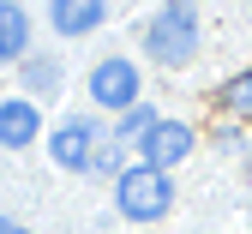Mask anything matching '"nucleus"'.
Here are the masks:
<instances>
[{
	"label": "nucleus",
	"mask_w": 252,
	"mask_h": 234,
	"mask_svg": "<svg viewBox=\"0 0 252 234\" xmlns=\"http://www.w3.org/2000/svg\"><path fill=\"white\" fill-rule=\"evenodd\" d=\"M60 84V60L54 54H36V60H24V90H36V102Z\"/></svg>",
	"instance_id": "1a4fd4ad"
},
{
	"label": "nucleus",
	"mask_w": 252,
	"mask_h": 234,
	"mask_svg": "<svg viewBox=\"0 0 252 234\" xmlns=\"http://www.w3.org/2000/svg\"><path fill=\"white\" fill-rule=\"evenodd\" d=\"M156 120H162V114H150V108L138 102V108H126V114H120V126H114V138H120V144H144V132H150Z\"/></svg>",
	"instance_id": "9d476101"
},
{
	"label": "nucleus",
	"mask_w": 252,
	"mask_h": 234,
	"mask_svg": "<svg viewBox=\"0 0 252 234\" xmlns=\"http://www.w3.org/2000/svg\"><path fill=\"white\" fill-rule=\"evenodd\" d=\"M108 18V0H48V24L60 36H90Z\"/></svg>",
	"instance_id": "0eeeda50"
},
{
	"label": "nucleus",
	"mask_w": 252,
	"mask_h": 234,
	"mask_svg": "<svg viewBox=\"0 0 252 234\" xmlns=\"http://www.w3.org/2000/svg\"><path fill=\"white\" fill-rule=\"evenodd\" d=\"M90 102H96V108H114V114H126V108H138V66L132 60H126V54H108V60H96V66H90Z\"/></svg>",
	"instance_id": "7ed1b4c3"
},
{
	"label": "nucleus",
	"mask_w": 252,
	"mask_h": 234,
	"mask_svg": "<svg viewBox=\"0 0 252 234\" xmlns=\"http://www.w3.org/2000/svg\"><path fill=\"white\" fill-rule=\"evenodd\" d=\"M36 138H42L36 96H6V102H0V144H6V150H24V144H36Z\"/></svg>",
	"instance_id": "39448f33"
},
{
	"label": "nucleus",
	"mask_w": 252,
	"mask_h": 234,
	"mask_svg": "<svg viewBox=\"0 0 252 234\" xmlns=\"http://www.w3.org/2000/svg\"><path fill=\"white\" fill-rule=\"evenodd\" d=\"M228 108H240V114H252V72H240V78L228 84Z\"/></svg>",
	"instance_id": "9b49d317"
},
{
	"label": "nucleus",
	"mask_w": 252,
	"mask_h": 234,
	"mask_svg": "<svg viewBox=\"0 0 252 234\" xmlns=\"http://www.w3.org/2000/svg\"><path fill=\"white\" fill-rule=\"evenodd\" d=\"M0 234H30L24 222H12V216H0Z\"/></svg>",
	"instance_id": "f8f14e48"
},
{
	"label": "nucleus",
	"mask_w": 252,
	"mask_h": 234,
	"mask_svg": "<svg viewBox=\"0 0 252 234\" xmlns=\"http://www.w3.org/2000/svg\"><path fill=\"white\" fill-rule=\"evenodd\" d=\"M186 150H192V126H180V120H156L138 144V156L150 168H174V162H186Z\"/></svg>",
	"instance_id": "423d86ee"
},
{
	"label": "nucleus",
	"mask_w": 252,
	"mask_h": 234,
	"mask_svg": "<svg viewBox=\"0 0 252 234\" xmlns=\"http://www.w3.org/2000/svg\"><path fill=\"white\" fill-rule=\"evenodd\" d=\"M246 174H252V150H246Z\"/></svg>",
	"instance_id": "ddd939ff"
},
{
	"label": "nucleus",
	"mask_w": 252,
	"mask_h": 234,
	"mask_svg": "<svg viewBox=\"0 0 252 234\" xmlns=\"http://www.w3.org/2000/svg\"><path fill=\"white\" fill-rule=\"evenodd\" d=\"M144 48L162 66H186L198 54V12H192V0H162V12L144 30Z\"/></svg>",
	"instance_id": "f257e3e1"
},
{
	"label": "nucleus",
	"mask_w": 252,
	"mask_h": 234,
	"mask_svg": "<svg viewBox=\"0 0 252 234\" xmlns=\"http://www.w3.org/2000/svg\"><path fill=\"white\" fill-rule=\"evenodd\" d=\"M48 156L60 162V168H96V126L90 120H60L54 138H48Z\"/></svg>",
	"instance_id": "20e7f679"
},
{
	"label": "nucleus",
	"mask_w": 252,
	"mask_h": 234,
	"mask_svg": "<svg viewBox=\"0 0 252 234\" xmlns=\"http://www.w3.org/2000/svg\"><path fill=\"white\" fill-rule=\"evenodd\" d=\"M114 204H120V216H132V222H156V216H168V204H174L168 168H150V162L120 168V174H114Z\"/></svg>",
	"instance_id": "f03ea898"
},
{
	"label": "nucleus",
	"mask_w": 252,
	"mask_h": 234,
	"mask_svg": "<svg viewBox=\"0 0 252 234\" xmlns=\"http://www.w3.org/2000/svg\"><path fill=\"white\" fill-rule=\"evenodd\" d=\"M30 48V18L18 0H0V60H24Z\"/></svg>",
	"instance_id": "6e6552de"
}]
</instances>
